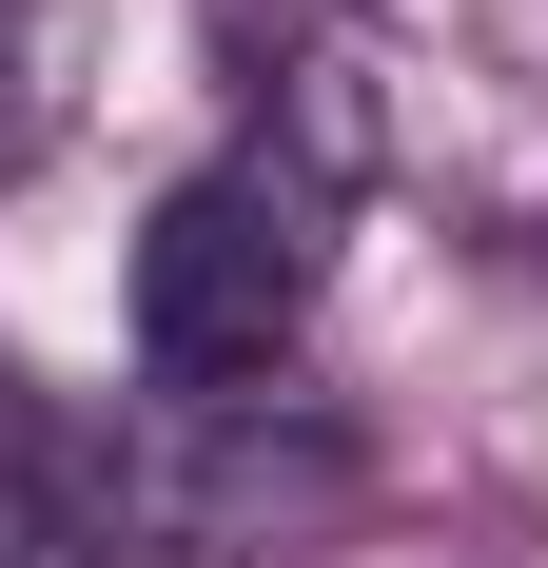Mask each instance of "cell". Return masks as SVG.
<instances>
[{
	"label": "cell",
	"mask_w": 548,
	"mask_h": 568,
	"mask_svg": "<svg viewBox=\"0 0 548 568\" xmlns=\"http://www.w3.org/2000/svg\"><path fill=\"white\" fill-rule=\"evenodd\" d=\"M294 314H314V176H274V158L176 176L158 235H138V353L176 393H235L294 353Z\"/></svg>",
	"instance_id": "obj_1"
},
{
	"label": "cell",
	"mask_w": 548,
	"mask_h": 568,
	"mask_svg": "<svg viewBox=\"0 0 548 568\" xmlns=\"http://www.w3.org/2000/svg\"><path fill=\"white\" fill-rule=\"evenodd\" d=\"M59 138V0H0V176Z\"/></svg>",
	"instance_id": "obj_2"
},
{
	"label": "cell",
	"mask_w": 548,
	"mask_h": 568,
	"mask_svg": "<svg viewBox=\"0 0 548 568\" xmlns=\"http://www.w3.org/2000/svg\"><path fill=\"white\" fill-rule=\"evenodd\" d=\"M20 549H40V529H20V510H0V568H20Z\"/></svg>",
	"instance_id": "obj_3"
},
{
	"label": "cell",
	"mask_w": 548,
	"mask_h": 568,
	"mask_svg": "<svg viewBox=\"0 0 548 568\" xmlns=\"http://www.w3.org/2000/svg\"><path fill=\"white\" fill-rule=\"evenodd\" d=\"M20 568H99V549H20Z\"/></svg>",
	"instance_id": "obj_4"
}]
</instances>
